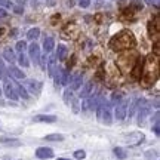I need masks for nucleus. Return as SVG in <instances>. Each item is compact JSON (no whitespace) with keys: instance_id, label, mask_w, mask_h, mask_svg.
<instances>
[{"instance_id":"obj_1","label":"nucleus","mask_w":160,"mask_h":160,"mask_svg":"<svg viewBox=\"0 0 160 160\" xmlns=\"http://www.w3.org/2000/svg\"><path fill=\"white\" fill-rule=\"evenodd\" d=\"M137 45V40H135V36L132 34L131 31L128 30H123L110 40V48L113 51H126V49H131Z\"/></svg>"},{"instance_id":"obj_2","label":"nucleus","mask_w":160,"mask_h":160,"mask_svg":"<svg viewBox=\"0 0 160 160\" xmlns=\"http://www.w3.org/2000/svg\"><path fill=\"white\" fill-rule=\"evenodd\" d=\"M128 105H129V99L123 98L122 101L116 104V108H114V117L117 120H123L128 114Z\"/></svg>"},{"instance_id":"obj_3","label":"nucleus","mask_w":160,"mask_h":160,"mask_svg":"<svg viewBox=\"0 0 160 160\" xmlns=\"http://www.w3.org/2000/svg\"><path fill=\"white\" fill-rule=\"evenodd\" d=\"M2 91H3V93H5L9 99H13V101L18 99V93H17V91H15V86H13V83H12L11 80L5 79V85H3V89H2Z\"/></svg>"},{"instance_id":"obj_4","label":"nucleus","mask_w":160,"mask_h":160,"mask_svg":"<svg viewBox=\"0 0 160 160\" xmlns=\"http://www.w3.org/2000/svg\"><path fill=\"white\" fill-rule=\"evenodd\" d=\"M28 93H33V95H39V92L42 91V83L37 82L34 79H28L25 80V86H24Z\"/></svg>"},{"instance_id":"obj_5","label":"nucleus","mask_w":160,"mask_h":160,"mask_svg":"<svg viewBox=\"0 0 160 160\" xmlns=\"http://www.w3.org/2000/svg\"><path fill=\"white\" fill-rule=\"evenodd\" d=\"M27 49H28V57H30V59L33 61L34 64H37L39 65V59H40V46L37 45V43H31L30 46H27Z\"/></svg>"},{"instance_id":"obj_6","label":"nucleus","mask_w":160,"mask_h":160,"mask_svg":"<svg viewBox=\"0 0 160 160\" xmlns=\"http://www.w3.org/2000/svg\"><path fill=\"white\" fill-rule=\"evenodd\" d=\"M144 133L142 132H132L128 135L126 138V144H129V145H138V144H141L144 141Z\"/></svg>"},{"instance_id":"obj_7","label":"nucleus","mask_w":160,"mask_h":160,"mask_svg":"<svg viewBox=\"0 0 160 160\" xmlns=\"http://www.w3.org/2000/svg\"><path fill=\"white\" fill-rule=\"evenodd\" d=\"M142 70H144V59L142 58H137V61L133 64V68H132V77L133 79H139Z\"/></svg>"},{"instance_id":"obj_8","label":"nucleus","mask_w":160,"mask_h":160,"mask_svg":"<svg viewBox=\"0 0 160 160\" xmlns=\"http://www.w3.org/2000/svg\"><path fill=\"white\" fill-rule=\"evenodd\" d=\"M159 31H160V21H159V17H156L153 21L148 22V33L151 37H153V36L157 37V36H159Z\"/></svg>"},{"instance_id":"obj_9","label":"nucleus","mask_w":160,"mask_h":160,"mask_svg":"<svg viewBox=\"0 0 160 160\" xmlns=\"http://www.w3.org/2000/svg\"><path fill=\"white\" fill-rule=\"evenodd\" d=\"M36 156L39 159H52L53 157V150L49 147H40L36 150Z\"/></svg>"},{"instance_id":"obj_10","label":"nucleus","mask_w":160,"mask_h":160,"mask_svg":"<svg viewBox=\"0 0 160 160\" xmlns=\"http://www.w3.org/2000/svg\"><path fill=\"white\" fill-rule=\"evenodd\" d=\"M8 71H9V74L12 76V79H15V80H25V74L22 73V70H19L18 67H15V65L8 67Z\"/></svg>"},{"instance_id":"obj_11","label":"nucleus","mask_w":160,"mask_h":160,"mask_svg":"<svg viewBox=\"0 0 160 160\" xmlns=\"http://www.w3.org/2000/svg\"><path fill=\"white\" fill-rule=\"evenodd\" d=\"M68 88L71 89V91H77L80 86H82V73H77V74H74L73 77H71V82L68 83Z\"/></svg>"},{"instance_id":"obj_12","label":"nucleus","mask_w":160,"mask_h":160,"mask_svg":"<svg viewBox=\"0 0 160 160\" xmlns=\"http://www.w3.org/2000/svg\"><path fill=\"white\" fill-rule=\"evenodd\" d=\"M92 89H93V82H88V83H85L83 88H82V91H80V93H79V97L80 98H88L92 93Z\"/></svg>"},{"instance_id":"obj_13","label":"nucleus","mask_w":160,"mask_h":160,"mask_svg":"<svg viewBox=\"0 0 160 160\" xmlns=\"http://www.w3.org/2000/svg\"><path fill=\"white\" fill-rule=\"evenodd\" d=\"M53 48H55V40H53V37H46V39L43 40V51H45V53H51V52L53 51Z\"/></svg>"},{"instance_id":"obj_14","label":"nucleus","mask_w":160,"mask_h":160,"mask_svg":"<svg viewBox=\"0 0 160 160\" xmlns=\"http://www.w3.org/2000/svg\"><path fill=\"white\" fill-rule=\"evenodd\" d=\"M3 59L8 61V62L13 64L15 61H17V55H15V52L12 51L11 48H6L5 51H3Z\"/></svg>"},{"instance_id":"obj_15","label":"nucleus","mask_w":160,"mask_h":160,"mask_svg":"<svg viewBox=\"0 0 160 160\" xmlns=\"http://www.w3.org/2000/svg\"><path fill=\"white\" fill-rule=\"evenodd\" d=\"M48 73H49V76L52 77V74H53V71L57 70V57L55 55H51V57L48 58Z\"/></svg>"},{"instance_id":"obj_16","label":"nucleus","mask_w":160,"mask_h":160,"mask_svg":"<svg viewBox=\"0 0 160 160\" xmlns=\"http://www.w3.org/2000/svg\"><path fill=\"white\" fill-rule=\"evenodd\" d=\"M34 122H43V123H55L57 117L55 116H49V114H39L34 117Z\"/></svg>"},{"instance_id":"obj_17","label":"nucleus","mask_w":160,"mask_h":160,"mask_svg":"<svg viewBox=\"0 0 160 160\" xmlns=\"http://www.w3.org/2000/svg\"><path fill=\"white\" fill-rule=\"evenodd\" d=\"M55 57L59 59V61H64L67 58V48L64 45H58V49H57V55Z\"/></svg>"},{"instance_id":"obj_18","label":"nucleus","mask_w":160,"mask_h":160,"mask_svg":"<svg viewBox=\"0 0 160 160\" xmlns=\"http://www.w3.org/2000/svg\"><path fill=\"white\" fill-rule=\"evenodd\" d=\"M15 86V91H17V93H18V97H21L22 99H27L28 98V92H27V89L24 88L22 85H13Z\"/></svg>"},{"instance_id":"obj_19","label":"nucleus","mask_w":160,"mask_h":160,"mask_svg":"<svg viewBox=\"0 0 160 160\" xmlns=\"http://www.w3.org/2000/svg\"><path fill=\"white\" fill-rule=\"evenodd\" d=\"M71 77H73V76L70 74L68 70H62V74H61V83H59V85L67 86L70 82H71Z\"/></svg>"},{"instance_id":"obj_20","label":"nucleus","mask_w":160,"mask_h":160,"mask_svg":"<svg viewBox=\"0 0 160 160\" xmlns=\"http://www.w3.org/2000/svg\"><path fill=\"white\" fill-rule=\"evenodd\" d=\"M39 36H40V30L37 28V27H34V28L28 30V33H27V39L36 42V39H39Z\"/></svg>"},{"instance_id":"obj_21","label":"nucleus","mask_w":160,"mask_h":160,"mask_svg":"<svg viewBox=\"0 0 160 160\" xmlns=\"http://www.w3.org/2000/svg\"><path fill=\"white\" fill-rule=\"evenodd\" d=\"M18 62H19V65L21 67H30V61H28V58H27V55L24 53V52H21L19 55H18Z\"/></svg>"},{"instance_id":"obj_22","label":"nucleus","mask_w":160,"mask_h":160,"mask_svg":"<svg viewBox=\"0 0 160 160\" xmlns=\"http://www.w3.org/2000/svg\"><path fill=\"white\" fill-rule=\"evenodd\" d=\"M45 139L46 141H62L64 135H61V133H49V135L45 137Z\"/></svg>"},{"instance_id":"obj_23","label":"nucleus","mask_w":160,"mask_h":160,"mask_svg":"<svg viewBox=\"0 0 160 160\" xmlns=\"http://www.w3.org/2000/svg\"><path fill=\"white\" fill-rule=\"evenodd\" d=\"M113 151H114V156L117 157V159H120V160L126 159V151H125L123 148H120V147H116Z\"/></svg>"},{"instance_id":"obj_24","label":"nucleus","mask_w":160,"mask_h":160,"mask_svg":"<svg viewBox=\"0 0 160 160\" xmlns=\"http://www.w3.org/2000/svg\"><path fill=\"white\" fill-rule=\"evenodd\" d=\"M122 99H123V93H120V92H114V93L111 95V101H110V102L116 105V104L119 102V101H122Z\"/></svg>"},{"instance_id":"obj_25","label":"nucleus","mask_w":160,"mask_h":160,"mask_svg":"<svg viewBox=\"0 0 160 160\" xmlns=\"http://www.w3.org/2000/svg\"><path fill=\"white\" fill-rule=\"evenodd\" d=\"M15 49H17L19 53H21V52H24V51H27V42H24V40H19V42H17Z\"/></svg>"},{"instance_id":"obj_26","label":"nucleus","mask_w":160,"mask_h":160,"mask_svg":"<svg viewBox=\"0 0 160 160\" xmlns=\"http://www.w3.org/2000/svg\"><path fill=\"white\" fill-rule=\"evenodd\" d=\"M71 95H73V91L70 89V88H67L65 89V92H64V101L67 104H70V99H71Z\"/></svg>"},{"instance_id":"obj_27","label":"nucleus","mask_w":160,"mask_h":160,"mask_svg":"<svg viewBox=\"0 0 160 160\" xmlns=\"http://www.w3.org/2000/svg\"><path fill=\"white\" fill-rule=\"evenodd\" d=\"M6 71H8V70H6L3 61H0V79H3V80L8 79V77H6Z\"/></svg>"},{"instance_id":"obj_28","label":"nucleus","mask_w":160,"mask_h":160,"mask_svg":"<svg viewBox=\"0 0 160 160\" xmlns=\"http://www.w3.org/2000/svg\"><path fill=\"white\" fill-rule=\"evenodd\" d=\"M0 141L5 144H13V145H19V141L17 139H9V138H0Z\"/></svg>"},{"instance_id":"obj_29","label":"nucleus","mask_w":160,"mask_h":160,"mask_svg":"<svg viewBox=\"0 0 160 160\" xmlns=\"http://www.w3.org/2000/svg\"><path fill=\"white\" fill-rule=\"evenodd\" d=\"M74 157L82 160V159H85L86 157V153L83 151V150H77V151H74Z\"/></svg>"},{"instance_id":"obj_30","label":"nucleus","mask_w":160,"mask_h":160,"mask_svg":"<svg viewBox=\"0 0 160 160\" xmlns=\"http://www.w3.org/2000/svg\"><path fill=\"white\" fill-rule=\"evenodd\" d=\"M0 6H3V8H13L12 2H9V0H0Z\"/></svg>"},{"instance_id":"obj_31","label":"nucleus","mask_w":160,"mask_h":160,"mask_svg":"<svg viewBox=\"0 0 160 160\" xmlns=\"http://www.w3.org/2000/svg\"><path fill=\"white\" fill-rule=\"evenodd\" d=\"M79 5H80V8H89V5H91V0H80Z\"/></svg>"},{"instance_id":"obj_32","label":"nucleus","mask_w":160,"mask_h":160,"mask_svg":"<svg viewBox=\"0 0 160 160\" xmlns=\"http://www.w3.org/2000/svg\"><path fill=\"white\" fill-rule=\"evenodd\" d=\"M153 131H154V133L159 137L160 135V129H159V122H156L154 123V126H153Z\"/></svg>"},{"instance_id":"obj_33","label":"nucleus","mask_w":160,"mask_h":160,"mask_svg":"<svg viewBox=\"0 0 160 160\" xmlns=\"http://www.w3.org/2000/svg\"><path fill=\"white\" fill-rule=\"evenodd\" d=\"M5 17H8V12H6V9L0 8V18H5Z\"/></svg>"},{"instance_id":"obj_34","label":"nucleus","mask_w":160,"mask_h":160,"mask_svg":"<svg viewBox=\"0 0 160 160\" xmlns=\"http://www.w3.org/2000/svg\"><path fill=\"white\" fill-rule=\"evenodd\" d=\"M13 11L17 12V13H22L24 12V9L21 8V6H13Z\"/></svg>"},{"instance_id":"obj_35","label":"nucleus","mask_w":160,"mask_h":160,"mask_svg":"<svg viewBox=\"0 0 160 160\" xmlns=\"http://www.w3.org/2000/svg\"><path fill=\"white\" fill-rule=\"evenodd\" d=\"M57 160H70V159H62V157H59V159H57Z\"/></svg>"},{"instance_id":"obj_36","label":"nucleus","mask_w":160,"mask_h":160,"mask_svg":"<svg viewBox=\"0 0 160 160\" xmlns=\"http://www.w3.org/2000/svg\"><path fill=\"white\" fill-rule=\"evenodd\" d=\"M2 93H3V91H2V86H0V95H2Z\"/></svg>"},{"instance_id":"obj_37","label":"nucleus","mask_w":160,"mask_h":160,"mask_svg":"<svg viewBox=\"0 0 160 160\" xmlns=\"http://www.w3.org/2000/svg\"><path fill=\"white\" fill-rule=\"evenodd\" d=\"M17 2H22V0H17Z\"/></svg>"}]
</instances>
